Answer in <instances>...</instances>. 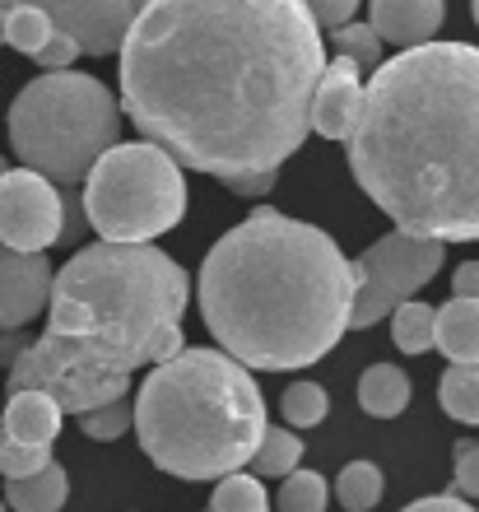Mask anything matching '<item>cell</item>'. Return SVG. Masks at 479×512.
Returning <instances> with one entry per match:
<instances>
[{
  "instance_id": "1",
  "label": "cell",
  "mask_w": 479,
  "mask_h": 512,
  "mask_svg": "<svg viewBox=\"0 0 479 512\" xmlns=\"http://www.w3.org/2000/svg\"><path fill=\"white\" fill-rule=\"evenodd\" d=\"M117 52V108L182 168L270 173L312 135L326 52L298 0H145Z\"/></svg>"
},
{
  "instance_id": "2",
  "label": "cell",
  "mask_w": 479,
  "mask_h": 512,
  "mask_svg": "<svg viewBox=\"0 0 479 512\" xmlns=\"http://www.w3.org/2000/svg\"><path fill=\"white\" fill-rule=\"evenodd\" d=\"M345 145L354 182L400 233L479 238V47L424 42L382 61Z\"/></svg>"
},
{
  "instance_id": "3",
  "label": "cell",
  "mask_w": 479,
  "mask_h": 512,
  "mask_svg": "<svg viewBox=\"0 0 479 512\" xmlns=\"http://www.w3.org/2000/svg\"><path fill=\"white\" fill-rule=\"evenodd\" d=\"M196 289L228 359L289 373L317 364L349 331L354 266L326 229L261 205L205 252Z\"/></svg>"
},
{
  "instance_id": "4",
  "label": "cell",
  "mask_w": 479,
  "mask_h": 512,
  "mask_svg": "<svg viewBox=\"0 0 479 512\" xmlns=\"http://www.w3.org/2000/svg\"><path fill=\"white\" fill-rule=\"evenodd\" d=\"M191 280L149 243L80 247L52 275L47 331L10 364V391H42L66 415H84L131 391L163 322H182Z\"/></svg>"
},
{
  "instance_id": "5",
  "label": "cell",
  "mask_w": 479,
  "mask_h": 512,
  "mask_svg": "<svg viewBox=\"0 0 479 512\" xmlns=\"http://www.w3.org/2000/svg\"><path fill=\"white\" fill-rule=\"evenodd\" d=\"M266 396L252 368L224 350H182L154 364L135 396L145 457L177 480H219L252 461L266 433Z\"/></svg>"
},
{
  "instance_id": "6",
  "label": "cell",
  "mask_w": 479,
  "mask_h": 512,
  "mask_svg": "<svg viewBox=\"0 0 479 512\" xmlns=\"http://www.w3.org/2000/svg\"><path fill=\"white\" fill-rule=\"evenodd\" d=\"M121 140V108L107 84L80 70H47L10 103V149L52 187H80L98 154Z\"/></svg>"
},
{
  "instance_id": "7",
  "label": "cell",
  "mask_w": 479,
  "mask_h": 512,
  "mask_svg": "<svg viewBox=\"0 0 479 512\" xmlns=\"http://www.w3.org/2000/svg\"><path fill=\"white\" fill-rule=\"evenodd\" d=\"M187 215V177L149 140L112 145L84 173V219L103 243H154Z\"/></svg>"
},
{
  "instance_id": "8",
  "label": "cell",
  "mask_w": 479,
  "mask_h": 512,
  "mask_svg": "<svg viewBox=\"0 0 479 512\" xmlns=\"http://www.w3.org/2000/svg\"><path fill=\"white\" fill-rule=\"evenodd\" d=\"M442 256L447 243H433V238H414V233H386L377 238L354 266V308H349V326L354 331H368L382 317L410 303L419 289H424L433 275L442 270Z\"/></svg>"
},
{
  "instance_id": "9",
  "label": "cell",
  "mask_w": 479,
  "mask_h": 512,
  "mask_svg": "<svg viewBox=\"0 0 479 512\" xmlns=\"http://www.w3.org/2000/svg\"><path fill=\"white\" fill-rule=\"evenodd\" d=\"M66 238V196L33 168L0 173V243L14 252H47Z\"/></svg>"
},
{
  "instance_id": "10",
  "label": "cell",
  "mask_w": 479,
  "mask_h": 512,
  "mask_svg": "<svg viewBox=\"0 0 479 512\" xmlns=\"http://www.w3.org/2000/svg\"><path fill=\"white\" fill-rule=\"evenodd\" d=\"M5 5H33L52 19L56 33H70L80 42L84 56H107L117 52L126 28L135 19V0H0Z\"/></svg>"
},
{
  "instance_id": "11",
  "label": "cell",
  "mask_w": 479,
  "mask_h": 512,
  "mask_svg": "<svg viewBox=\"0 0 479 512\" xmlns=\"http://www.w3.org/2000/svg\"><path fill=\"white\" fill-rule=\"evenodd\" d=\"M52 275L47 252H14L0 243V331H24L33 317L47 312Z\"/></svg>"
},
{
  "instance_id": "12",
  "label": "cell",
  "mask_w": 479,
  "mask_h": 512,
  "mask_svg": "<svg viewBox=\"0 0 479 512\" xmlns=\"http://www.w3.org/2000/svg\"><path fill=\"white\" fill-rule=\"evenodd\" d=\"M359 103H363V80L359 66L345 56H331L321 66L317 94H312V131L326 140H345L359 122Z\"/></svg>"
},
{
  "instance_id": "13",
  "label": "cell",
  "mask_w": 479,
  "mask_h": 512,
  "mask_svg": "<svg viewBox=\"0 0 479 512\" xmlns=\"http://www.w3.org/2000/svg\"><path fill=\"white\" fill-rule=\"evenodd\" d=\"M442 19H447V0H373L368 5V24L391 47H424L438 38Z\"/></svg>"
},
{
  "instance_id": "14",
  "label": "cell",
  "mask_w": 479,
  "mask_h": 512,
  "mask_svg": "<svg viewBox=\"0 0 479 512\" xmlns=\"http://www.w3.org/2000/svg\"><path fill=\"white\" fill-rule=\"evenodd\" d=\"M61 419H66V410L52 396H42V391H10V405L0 410V433L24 447H56Z\"/></svg>"
},
{
  "instance_id": "15",
  "label": "cell",
  "mask_w": 479,
  "mask_h": 512,
  "mask_svg": "<svg viewBox=\"0 0 479 512\" xmlns=\"http://www.w3.org/2000/svg\"><path fill=\"white\" fill-rule=\"evenodd\" d=\"M66 499H70V475L56 457L42 471L5 480V508L10 512H61Z\"/></svg>"
},
{
  "instance_id": "16",
  "label": "cell",
  "mask_w": 479,
  "mask_h": 512,
  "mask_svg": "<svg viewBox=\"0 0 479 512\" xmlns=\"http://www.w3.org/2000/svg\"><path fill=\"white\" fill-rule=\"evenodd\" d=\"M433 345H438L452 364H479V298H452L438 308L433 326Z\"/></svg>"
},
{
  "instance_id": "17",
  "label": "cell",
  "mask_w": 479,
  "mask_h": 512,
  "mask_svg": "<svg viewBox=\"0 0 479 512\" xmlns=\"http://www.w3.org/2000/svg\"><path fill=\"white\" fill-rule=\"evenodd\" d=\"M359 405L373 419H396L410 405V373L396 364H373L359 378Z\"/></svg>"
},
{
  "instance_id": "18",
  "label": "cell",
  "mask_w": 479,
  "mask_h": 512,
  "mask_svg": "<svg viewBox=\"0 0 479 512\" xmlns=\"http://www.w3.org/2000/svg\"><path fill=\"white\" fill-rule=\"evenodd\" d=\"M303 438H298V429H284V424H266V433H261V443H256L252 452V475L256 480H284L289 471H298L303 466Z\"/></svg>"
},
{
  "instance_id": "19",
  "label": "cell",
  "mask_w": 479,
  "mask_h": 512,
  "mask_svg": "<svg viewBox=\"0 0 479 512\" xmlns=\"http://www.w3.org/2000/svg\"><path fill=\"white\" fill-rule=\"evenodd\" d=\"M56 28H52V19L42 10H33V5H5L0 10V42H10L19 56H33L42 52V42L52 38Z\"/></svg>"
},
{
  "instance_id": "20",
  "label": "cell",
  "mask_w": 479,
  "mask_h": 512,
  "mask_svg": "<svg viewBox=\"0 0 479 512\" xmlns=\"http://www.w3.org/2000/svg\"><path fill=\"white\" fill-rule=\"evenodd\" d=\"M442 410L456 424H479V364H452L438 387Z\"/></svg>"
},
{
  "instance_id": "21",
  "label": "cell",
  "mask_w": 479,
  "mask_h": 512,
  "mask_svg": "<svg viewBox=\"0 0 479 512\" xmlns=\"http://www.w3.org/2000/svg\"><path fill=\"white\" fill-rule=\"evenodd\" d=\"M331 489H335V499H340L345 512H373L377 503H382L386 480H382V471H377L373 461H349Z\"/></svg>"
},
{
  "instance_id": "22",
  "label": "cell",
  "mask_w": 479,
  "mask_h": 512,
  "mask_svg": "<svg viewBox=\"0 0 479 512\" xmlns=\"http://www.w3.org/2000/svg\"><path fill=\"white\" fill-rule=\"evenodd\" d=\"M433 326H438V308H428L419 298H410V303H400L391 312V340H396L400 354L433 350Z\"/></svg>"
},
{
  "instance_id": "23",
  "label": "cell",
  "mask_w": 479,
  "mask_h": 512,
  "mask_svg": "<svg viewBox=\"0 0 479 512\" xmlns=\"http://www.w3.org/2000/svg\"><path fill=\"white\" fill-rule=\"evenodd\" d=\"M210 512H270V494L256 475L228 471V475H219V485H214Z\"/></svg>"
},
{
  "instance_id": "24",
  "label": "cell",
  "mask_w": 479,
  "mask_h": 512,
  "mask_svg": "<svg viewBox=\"0 0 479 512\" xmlns=\"http://www.w3.org/2000/svg\"><path fill=\"white\" fill-rule=\"evenodd\" d=\"M331 503V485L321 480V471H289L280 494H275V512H326Z\"/></svg>"
},
{
  "instance_id": "25",
  "label": "cell",
  "mask_w": 479,
  "mask_h": 512,
  "mask_svg": "<svg viewBox=\"0 0 479 512\" xmlns=\"http://www.w3.org/2000/svg\"><path fill=\"white\" fill-rule=\"evenodd\" d=\"M280 410L289 429H317L321 419L331 415V396L321 382H293V387H284Z\"/></svg>"
},
{
  "instance_id": "26",
  "label": "cell",
  "mask_w": 479,
  "mask_h": 512,
  "mask_svg": "<svg viewBox=\"0 0 479 512\" xmlns=\"http://www.w3.org/2000/svg\"><path fill=\"white\" fill-rule=\"evenodd\" d=\"M331 42H335V52L345 56V61H354V66H382V47L386 42L373 33V24L368 19H349V24L331 28Z\"/></svg>"
},
{
  "instance_id": "27",
  "label": "cell",
  "mask_w": 479,
  "mask_h": 512,
  "mask_svg": "<svg viewBox=\"0 0 479 512\" xmlns=\"http://www.w3.org/2000/svg\"><path fill=\"white\" fill-rule=\"evenodd\" d=\"M80 429H84V438H94V443H117L121 433L135 429V405L126 401V396H117V401L98 405V410H84Z\"/></svg>"
},
{
  "instance_id": "28",
  "label": "cell",
  "mask_w": 479,
  "mask_h": 512,
  "mask_svg": "<svg viewBox=\"0 0 479 512\" xmlns=\"http://www.w3.org/2000/svg\"><path fill=\"white\" fill-rule=\"evenodd\" d=\"M52 461V447H24V443H10L0 433V475L5 480H19V475H33Z\"/></svg>"
},
{
  "instance_id": "29",
  "label": "cell",
  "mask_w": 479,
  "mask_h": 512,
  "mask_svg": "<svg viewBox=\"0 0 479 512\" xmlns=\"http://www.w3.org/2000/svg\"><path fill=\"white\" fill-rule=\"evenodd\" d=\"M452 489L461 499H479V443L470 438L452 447Z\"/></svg>"
},
{
  "instance_id": "30",
  "label": "cell",
  "mask_w": 479,
  "mask_h": 512,
  "mask_svg": "<svg viewBox=\"0 0 479 512\" xmlns=\"http://www.w3.org/2000/svg\"><path fill=\"white\" fill-rule=\"evenodd\" d=\"M80 42L70 38V33H52V38L42 42V52L33 56V61H38L42 70H70L75 66V61H80Z\"/></svg>"
},
{
  "instance_id": "31",
  "label": "cell",
  "mask_w": 479,
  "mask_h": 512,
  "mask_svg": "<svg viewBox=\"0 0 479 512\" xmlns=\"http://www.w3.org/2000/svg\"><path fill=\"white\" fill-rule=\"evenodd\" d=\"M312 19H317V28H340L354 19V10H359V0H298Z\"/></svg>"
},
{
  "instance_id": "32",
  "label": "cell",
  "mask_w": 479,
  "mask_h": 512,
  "mask_svg": "<svg viewBox=\"0 0 479 512\" xmlns=\"http://www.w3.org/2000/svg\"><path fill=\"white\" fill-rule=\"evenodd\" d=\"M187 350V336H182V322H163L149 340V364H168L173 354Z\"/></svg>"
},
{
  "instance_id": "33",
  "label": "cell",
  "mask_w": 479,
  "mask_h": 512,
  "mask_svg": "<svg viewBox=\"0 0 479 512\" xmlns=\"http://www.w3.org/2000/svg\"><path fill=\"white\" fill-rule=\"evenodd\" d=\"M275 177H280V168H270V173H238V177H224V187L233 196H266V191H275Z\"/></svg>"
},
{
  "instance_id": "34",
  "label": "cell",
  "mask_w": 479,
  "mask_h": 512,
  "mask_svg": "<svg viewBox=\"0 0 479 512\" xmlns=\"http://www.w3.org/2000/svg\"><path fill=\"white\" fill-rule=\"evenodd\" d=\"M400 512H475V508L461 494H433V499H414L410 508H400Z\"/></svg>"
},
{
  "instance_id": "35",
  "label": "cell",
  "mask_w": 479,
  "mask_h": 512,
  "mask_svg": "<svg viewBox=\"0 0 479 512\" xmlns=\"http://www.w3.org/2000/svg\"><path fill=\"white\" fill-rule=\"evenodd\" d=\"M452 298H479V261H461V266H456Z\"/></svg>"
},
{
  "instance_id": "36",
  "label": "cell",
  "mask_w": 479,
  "mask_h": 512,
  "mask_svg": "<svg viewBox=\"0 0 479 512\" xmlns=\"http://www.w3.org/2000/svg\"><path fill=\"white\" fill-rule=\"evenodd\" d=\"M24 345H28V340L19 336V331H0V364L10 368L14 359H19V354H24Z\"/></svg>"
},
{
  "instance_id": "37",
  "label": "cell",
  "mask_w": 479,
  "mask_h": 512,
  "mask_svg": "<svg viewBox=\"0 0 479 512\" xmlns=\"http://www.w3.org/2000/svg\"><path fill=\"white\" fill-rule=\"evenodd\" d=\"M470 5H475V24H479V0H470Z\"/></svg>"
},
{
  "instance_id": "38",
  "label": "cell",
  "mask_w": 479,
  "mask_h": 512,
  "mask_svg": "<svg viewBox=\"0 0 479 512\" xmlns=\"http://www.w3.org/2000/svg\"><path fill=\"white\" fill-rule=\"evenodd\" d=\"M0 512H10V508H5V499H0Z\"/></svg>"
}]
</instances>
